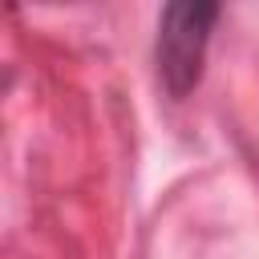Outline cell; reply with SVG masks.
<instances>
[{
  "label": "cell",
  "instance_id": "6da1fadb",
  "mask_svg": "<svg viewBox=\"0 0 259 259\" xmlns=\"http://www.w3.org/2000/svg\"><path fill=\"white\" fill-rule=\"evenodd\" d=\"M219 20V4L206 0H174L158 20V81L170 97H186L202 81V61L210 45V28Z\"/></svg>",
  "mask_w": 259,
  "mask_h": 259
}]
</instances>
